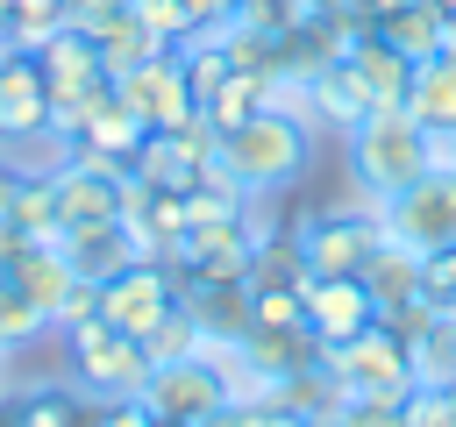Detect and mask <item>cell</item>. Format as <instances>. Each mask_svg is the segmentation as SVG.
Wrapping results in <instances>:
<instances>
[{"label": "cell", "mask_w": 456, "mask_h": 427, "mask_svg": "<svg viewBox=\"0 0 456 427\" xmlns=\"http://www.w3.org/2000/svg\"><path fill=\"white\" fill-rule=\"evenodd\" d=\"M306 157H314V121H299V114H285V107H256L249 121H235V128H221V164L249 185V192H285L299 171H306Z\"/></svg>", "instance_id": "6da1fadb"}, {"label": "cell", "mask_w": 456, "mask_h": 427, "mask_svg": "<svg viewBox=\"0 0 456 427\" xmlns=\"http://www.w3.org/2000/svg\"><path fill=\"white\" fill-rule=\"evenodd\" d=\"M349 171H356L363 199L385 206L392 192H406L413 178H428V128L406 107H370L349 128Z\"/></svg>", "instance_id": "7a4b0ae2"}, {"label": "cell", "mask_w": 456, "mask_h": 427, "mask_svg": "<svg viewBox=\"0 0 456 427\" xmlns=\"http://www.w3.org/2000/svg\"><path fill=\"white\" fill-rule=\"evenodd\" d=\"M321 363H328V377L342 384V399L406 406V391H413V356H406V342H399L385 320H370V327L349 334V342H321Z\"/></svg>", "instance_id": "3957f363"}, {"label": "cell", "mask_w": 456, "mask_h": 427, "mask_svg": "<svg viewBox=\"0 0 456 427\" xmlns=\"http://www.w3.org/2000/svg\"><path fill=\"white\" fill-rule=\"evenodd\" d=\"M64 349H71V377H78L93 399H135L142 377H150L142 342H135V334H114L100 313L78 320V327H64Z\"/></svg>", "instance_id": "277c9868"}, {"label": "cell", "mask_w": 456, "mask_h": 427, "mask_svg": "<svg viewBox=\"0 0 456 427\" xmlns=\"http://www.w3.org/2000/svg\"><path fill=\"white\" fill-rule=\"evenodd\" d=\"M292 242H299L306 278H349V270H363V263H370V249L385 242V214H378V199L342 206V214H314Z\"/></svg>", "instance_id": "5b68a950"}, {"label": "cell", "mask_w": 456, "mask_h": 427, "mask_svg": "<svg viewBox=\"0 0 456 427\" xmlns=\"http://www.w3.org/2000/svg\"><path fill=\"white\" fill-rule=\"evenodd\" d=\"M385 235L413 256H435V249H456V171H428L413 178L406 192H392L385 206Z\"/></svg>", "instance_id": "8992f818"}, {"label": "cell", "mask_w": 456, "mask_h": 427, "mask_svg": "<svg viewBox=\"0 0 456 427\" xmlns=\"http://www.w3.org/2000/svg\"><path fill=\"white\" fill-rule=\"evenodd\" d=\"M178 299H185V270L135 256L128 270H114V278L100 285V320H107L114 334H135V342H142V334H150Z\"/></svg>", "instance_id": "52a82bcc"}, {"label": "cell", "mask_w": 456, "mask_h": 427, "mask_svg": "<svg viewBox=\"0 0 456 427\" xmlns=\"http://www.w3.org/2000/svg\"><path fill=\"white\" fill-rule=\"evenodd\" d=\"M164 427H207L228 413V384L200 363V356H178V363H150L142 391H135Z\"/></svg>", "instance_id": "ba28073f"}, {"label": "cell", "mask_w": 456, "mask_h": 427, "mask_svg": "<svg viewBox=\"0 0 456 427\" xmlns=\"http://www.w3.org/2000/svg\"><path fill=\"white\" fill-rule=\"evenodd\" d=\"M50 135V78L36 50L0 43V149H28Z\"/></svg>", "instance_id": "9c48e42d"}, {"label": "cell", "mask_w": 456, "mask_h": 427, "mask_svg": "<svg viewBox=\"0 0 456 427\" xmlns=\"http://www.w3.org/2000/svg\"><path fill=\"white\" fill-rule=\"evenodd\" d=\"M114 100L135 107L150 128H178V121L200 107L192 85H185V57H178V50H157V57H142L128 78H114Z\"/></svg>", "instance_id": "30bf717a"}, {"label": "cell", "mask_w": 456, "mask_h": 427, "mask_svg": "<svg viewBox=\"0 0 456 427\" xmlns=\"http://www.w3.org/2000/svg\"><path fill=\"white\" fill-rule=\"evenodd\" d=\"M370 320H378V299H370L363 270H349V278H306V327L321 342H349Z\"/></svg>", "instance_id": "8fae6325"}, {"label": "cell", "mask_w": 456, "mask_h": 427, "mask_svg": "<svg viewBox=\"0 0 456 427\" xmlns=\"http://www.w3.org/2000/svg\"><path fill=\"white\" fill-rule=\"evenodd\" d=\"M36 57H43V78H50V107H57V100H78V93H93V85H107L100 43L78 36V28H57Z\"/></svg>", "instance_id": "7c38bea8"}, {"label": "cell", "mask_w": 456, "mask_h": 427, "mask_svg": "<svg viewBox=\"0 0 456 427\" xmlns=\"http://www.w3.org/2000/svg\"><path fill=\"white\" fill-rule=\"evenodd\" d=\"M349 71H356V85H363V100L370 107H406V85H413V57H399L378 28H363L356 36V50L342 57Z\"/></svg>", "instance_id": "4fadbf2b"}, {"label": "cell", "mask_w": 456, "mask_h": 427, "mask_svg": "<svg viewBox=\"0 0 456 427\" xmlns=\"http://www.w3.org/2000/svg\"><path fill=\"white\" fill-rule=\"evenodd\" d=\"M50 185H57V228H93V221H114V214H121V178L57 164Z\"/></svg>", "instance_id": "5bb4252c"}, {"label": "cell", "mask_w": 456, "mask_h": 427, "mask_svg": "<svg viewBox=\"0 0 456 427\" xmlns=\"http://www.w3.org/2000/svg\"><path fill=\"white\" fill-rule=\"evenodd\" d=\"M64 263L86 278V285H107L114 270L135 263V235L121 221H93V228H64Z\"/></svg>", "instance_id": "9a60e30c"}, {"label": "cell", "mask_w": 456, "mask_h": 427, "mask_svg": "<svg viewBox=\"0 0 456 427\" xmlns=\"http://www.w3.org/2000/svg\"><path fill=\"white\" fill-rule=\"evenodd\" d=\"M442 0H392L370 28L399 50V57H413V64H428V57H442Z\"/></svg>", "instance_id": "2e32d148"}, {"label": "cell", "mask_w": 456, "mask_h": 427, "mask_svg": "<svg viewBox=\"0 0 456 427\" xmlns=\"http://www.w3.org/2000/svg\"><path fill=\"white\" fill-rule=\"evenodd\" d=\"M242 356H249V370H264L271 384H285L292 370L321 363V334L314 327H249L242 334Z\"/></svg>", "instance_id": "e0dca14e"}, {"label": "cell", "mask_w": 456, "mask_h": 427, "mask_svg": "<svg viewBox=\"0 0 456 427\" xmlns=\"http://www.w3.org/2000/svg\"><path fill=\"white\" fill-rule=\"evenodd\" d=\"M185 306L207 334H249L256 327V292L249 278H228V285H185Z\"/></svg>", "instance_id": "ac0fdd59"}, {"label": "cell", "mask_w": 456, "mask_h": 427, "mask_svg": "<svg viewBox=\"0 0 456 427\" xmlns=\"http://www.w3.org/2000/svg\"><path fill=\"white\" fill-rule=\"evenodd\" d=\"M363 285H370V299H378V320L385 313H399L406 299H420V256L413 249H399L392 235L370 249V263H363Z\"/></svg>", "instance_id": "d6986e66"}, {"label": "cell", "mask_w": 456, "mask_h": 427, "mask_svg": "<svg viewBox=\"0 0 456 427\" xmlns=\"http://www.w3.org/2000/svg\"><path fill=\"white\" fill-rule=\"evenodd\" d=\"M128 171H135V178H150L157 192H192V185H200V157H192V149H185L171 128H150Z\"/></svg>", "instance_id": "ffe728a7"}, {"label": "cell", "mask_w": 456, "mask_h": 427, "mask_svg": "<svg viewBox=\"0 0 456 427\" xmlns=\"http://www.w3.org/2000/svg\"><path fill=\"white\" fill-rule=\"evenodd\" d=\"M14 285L43 306V320H57V306L71 299V285H78V270L64 263V242H36L21 263H14Z\"/></svg>", "instance_id": "44dd1931"}, {"label": "cell", "mask_w": 456, "mask_h": 427, "mask_svg": "<svg viewBox=\"0 0 456 427\" xmlns=\"http://www.w3.org/2000/svg\"><path fill=\"white\" fill-rule=\"evenodd\" d=\"M363 114H370V100H363L356 71H349V64H321V71H314V121L335 128V135H349Z\"/></svg>", "instance_id": "7402d4cb"}, {"label": "cell", "mask_w": 456, "mask_h": 427, "mask_svg": "<svg viewBox=\"0 0 456 427\" xmlns=\"http://www.w3.org/2000/svg\"><path fill=\"white\" fill-rule=\"evenodd\" d=\"M406 114H413L420 128H456V64H449V57H428V64H413Z\"/></svg>", "instance_id": "603a6c76"}, {"label": "cell", "mask_w": 456, "mask_h": 427, "mask_svg": "<svg viewBox=\"0 0 456 427\" xmlns=\"http://www.w3.org/2000/svg\"><path fill=\"white\" fill-rule=\"evenodd\" d=\"M278 406L292 413V420H342V384L328 377V363H306V370H292L285 384H278Z\"/></svg>", "instance_id": "cb8c5ba5"}, {"label": "cell", "mask_w": 456, "mask_h": 427, "mask_svg": "<svg viewBox=\"0 0 456 427\" xmlns=\"http://www.w3.org/2000/svg\"><path fill=\"white\" fill-rule=\"evenodd\" d=\"M7 221H14V228H28L36 242H64V228H57V185H50V171H21L14 199H7Z\"/></svg>", "instance_id": "d4e9b609"}, {"label": "cell", "mask_w": 456, "mask_h": 427, "mask_svg": "<svg viewBox=\"0 0 456 427\" xmlns=\"http://www.w3.org/2000/svg\"><path fill=\"white\" fill-rule=\"evenodd\" d=\"M406 356H413V384H456V313H435L406 342Z\"/></svg>", "instance_id": "484cf974"}, {"label": "cell", "mask_w": 456, "mask_h": 427, "mask_svg": "<svg viewBox=\"0 0 456 427\" xmlns=\"http://www.w3.org/2000/svg\"><path fill=\"white\" fill-rule=\"evenodd\" d=\"M142 135H150V121H142L135 107H121V100H114V107H100V114L86 121V135H78V142H86V149H100V157H121V164H135Z\"/></svg>", "instance_id": "4316f807"}, {"label": "cell", "mask_w": 456, "mask_h": 427, "mask_svg": "<svg viewBox=\"0 0 456 427\" xmlns=\"http://www.w3.org/2000/svg\"><path fill=\"white\" fill-rule=\"evenodd\" d=\"M93 413H100V399H93L86 384H78V391L43 384V391L21 399V427H93Z\"/></svg>", "instance_id": "83f0119b"}, {"label": "cell", "mask_w": 456, "mask_h": 427, "mask_svg": "<svg viewBox=\"0 0 456 427\" xmlns=\"http://www.w3.org/2000/svg\"><path fill=\"white\" fill-rule=\"evenodd\" d=\"M256 107H264V71H242V64H235L207 100H200V114H207L214 128H235V121H249Z\"/></svg>", "instance_id": "f1b7e54d"}, {"label": "cell", "mask_w": 456, "mask_h": 427, "mask_svg": "<svg viewBox=\"0 0 456 427\" xmlns=\"http://www.w3.org/2000/svg\"><path fill=\"white\" fill-rule=\"evenodd\" d=\"M93 43H100V64H107V78H128L142 57H157V50H164V43H157V36L135 21V7H128V14H121L107 36H93Z\"/></svg>", "instance_id": "f546056e"}, {"label": "cell", "mask_w": 456, "mask_h": 427, "mask_svg": "<svg viewBox=\"0 0 456 427\" xmlns=\"http://www.w3.org/2000/svg\"><path fill=\"white\" fill-rule=\"evenodd\" d=\"M50 334V320H43V306L14 285V278H0V349L14 356V349H28V342H43Z\"/></svg>", "instance_id": "4dcf8cb0"}, {"label": "cell", "mask_w": 456, "mask_h": 427, "mask_svg": "<svg viewBox=\"0 0 456 427\" xmlns=\"http://www.w3.org/2000/svg\"><path fill=\"white\" fill-rule=\"evenodd\" d=\"M192 349H200V320H192V306L178 299V306L142 334V356H150V363H178V356H192Z\"/></svg>", "instance_id": "1f68e13d"}, {"label": "cell", "mask_w": 456, "mask_h": 427, "mask_svg": "<svg viewBox=\"0 0 456 427\" xmlns=\"http://www.w3.org/2000/svg\"><path fill=\"white\" fill-rule=\"evenodd\" d=\"M128 7H135V21H142L164 50H185V43L200 36V21H192V7H185V0H128Z\"/></svg>", "instance_id": "d6a6232c"}, {"label": "cell", "mask_w": 456, "mask_h": 427, "mask_svg": "<svg viewBox=\"0 0 456 427\" xmlns=\"http://www.w3.org/2000/svg\"><path fill=\"white\" fill-rule=\"evenodd\" d=\"M256 327H306V285H249Z\"/></svg>", "instance_id": "836d02e7"}, {"label": "cell", "mask_w": 456, "mask_h": 427, "mask_svg": "<svg viewBox=\"0 0 456 427\" xmlns=\"http://www.w3.org/2000/svg\"><path fill=\"white\" fill-rule=\"evenodd\" d=\"M406 427H456V384H413L406 391Z\"/></svg>", "instance_id": "e575fe53"}, {"label": "cell", "mask_w": 456, "mask_h": 427, "mask_svg": "<svg viewBox=\"0 0 456 427\" xmlns=\"http://www.w3.org/2000/svg\"><path fill=\"white\" fill-rule=\"evenodd\" d=\"M93 427H164L142 399H100V413H93Z\"/></svg>", "instance_id": "d590c367"}, {"label": "cell", "mask_w": 456, "mask_h": 427, "mask_svg": "<svg viewBox=\"0 0 456 427\" xmlns=\"http://www.w3.org/2000/svg\"><path fill=\"white\" fill-rule=\"evenodd\" d=\"M342 427H406V406H378V399H349Z\"/></svg>", "instance_id": "8d00e7d4"}, {"label": "cell", "mask_w": 456, "mask_h": 427, "mask_svg": "<svg viewBox=\"0 0 456 427\" xmlns=\"http://www.w3.org/2000/svg\"><path fill=\"white\" fill-rule=\"evenodd\" d=\"M28 249H36V235H28V228H14V221L0 214V278H14V263H21Z\"/></svg>", "instance_id": "74e56055"}, {"label": "cell", "mask_w": 456, "mask_h": 427, "mask_svg": "<svg viewBox=\"0 0 456 427\" xmlns=\"http://www.w3.org/2000/svg\"><path fill=\"white\" fill-rule=\"evenodd\" d=\"M185 7H192V21H200V36H221V28L235 21V7H242V0H185Z\"/></svg>", "instance_id": "f35d334b"}, {"label": "cell", "mask_w": 456, "mask_h": 427, "mask_svg": "<svg viewBox=\"0 0 456 427\" xmlns=\"http://www.w3.org/2000/svg\"><path fill=\"white\" fill-rule=\"evenodd\" d=\"M7 14H71V0H7Z\"/></svg>", "instance_id": "ab89813d"}, {"label": "cell", "mask_w": 456, "mask_h": 427, "mask_svg": "<svg viewBox=\"0 0 456 427\" xmlns=\"http://www.w3.org/2000/svg\"><path fill=\"white\" fill-rule=\"evenodd\" d=\"M14 185H21V171H7V164H0V214H7V199H14Z\"/></svg>", "instance_id": "60d3db41"}, {"label": "cell", "mask_w": 456, "mask_h": 427, "mask_svg": "<svg viewBox=\"0 0 456 427\" xmlns=\"http://www.w3.org/2000/svg\"><path fill=\"white\" fill-rule=\"evenodd\" d=\"M442 57H449V64H456V14H449V21H442Z\"/></svg>", "instance_id": "b9f144b4"}, {"label": "cell", "mask_w": 456, "mask_h": 427, "mask_svg": "<svg viewBox=\"0 0 456 427\" xmlns=\"http://www.w3.org/2000/svg\"><path fill=\"white\" fill-rule=\"evenodd\" d=\"M299 427H342V420H299Z\"/></svg>", "instance_id": "7bdbcfd3"}, {"label": "cell", "mask_w": 456, "mask_h": 427, "mask_svg": "<svg viewBox=\"0 0 456 427\" xmlns=\"http://www.w3.org/2000/svg\"><path fill=\"white\" fill-rule=\"evenodd\" d=\"M0 391H7V349H0Z\"/></svg>", "instance_id": "ee69618b"}, {"label": "cell", "mask_w": 456, "mask_h": 427, "mask_svg": "<svg viewBox=\"0 0 456 427\" xmlns=\"http://www.w3.org/2000/svg\"><path fill=\"white\" fill-rule=\"evenodd\" d=\"M0 36H7V0H0Z\"/></svg>", "instance_id": "f6af8a7d"}, {"label": "cell", "mask_w": 456, "mask_h": 427, "mask_svg": "<svg viewBox=\"0 0 456 427\" xmlns=\"http://www.w3.org/2000/svg\"><path fill=\"white\" fill-rule=\"evenodd\" d=\"M442 14H456V0H442Z\"/></svg>", "instance_id": "bcb514c9"}]
</instances>
